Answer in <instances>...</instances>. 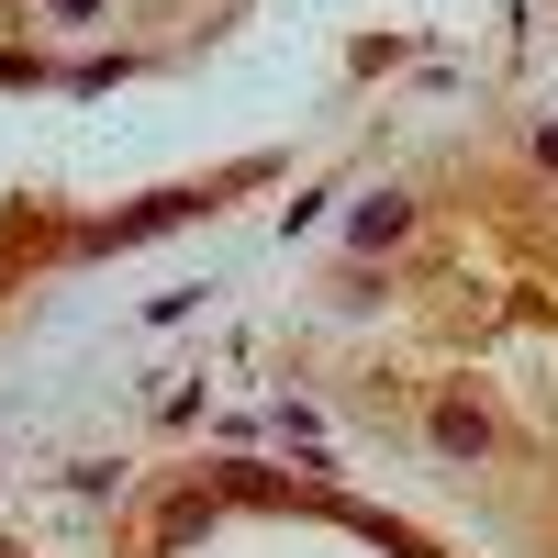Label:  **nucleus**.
<instances>
[{
	"instance_id": "f257e3e1",
	"label": "nucleus",
	"mask_w": 558,
	"mask_h": 558,
	"mask_svg": "<svg viewBox=\"0 0 558 558\" xmlns=\"http://www.w3.org/2000/svg\"><path fill=\"white\" fill-rule=\"evenodd\" d=\"M481 436H492V425H481L470 402H447V413H436V447H458V458H481Z\"/></svg>"
}]
</instances>
